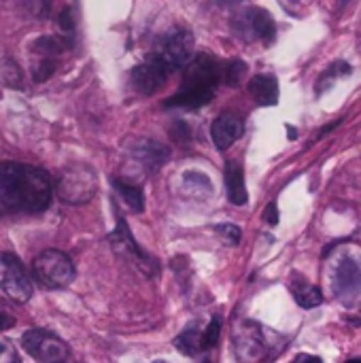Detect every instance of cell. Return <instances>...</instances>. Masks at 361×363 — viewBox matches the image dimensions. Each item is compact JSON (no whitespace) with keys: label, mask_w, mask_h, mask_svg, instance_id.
<instances>
[{"label":"cell","mask_w":361,"mask_h":363,"mask_svg":"<svg viewBox=\"0 0 361 363\" xmlns=\"http://www.w3.org/2000/svg\"><path fill=\"white\" fill-rule=\"evenodd\" d=\"M53 196L51 181L40 168L0 162V204L19 213H43Z\"/></svg>","instance_id":"cell-1"},{"label":"cell","mask_w":361,"mask_h":363,"mask_svg":"<svg viewBox=\"0 0 361 363\" xmlns=\"http://www.w3.org/2000/svg\"><path fill=\"white\" fill-rule=\"evenodd\" d=\"M221 81V70L215 57L211 55H198L187 64L185 79L181 83V89L166 100V108L181 106V108H200L209 104L215 96V89Z\"/></svg>","instance_id":"cell-2"},{"label":"cell","mask_w":361,"mask_h":363,"mask_svg":"<svg viewBox=\"0 0 361 363\" xmlns=\"http://www.w3.org/2000/svg\"><path fill=\"white\" fill-rule=\"evenodd\" d=\"M34 279L47 289H62L74 281V264L62 251H43L32 262Z\"/></svg>","instance_id":"cell-3"},{"label":"cell","mask_w":361,"mask_h":363,"mask_svg":"<svg viewBox=\"0 0 361 363\" xmlns=\"http://www.w3.org/2000/svg\"><path fill=\"white\" fill-rule=\"evenodd\" d=\"M21 349L40 363H68L70 359L68 345L45 330H28L21 336Z\"/></svg>","instance_id":"cell-4"},{"label":"cell","mask_w":361,"mask_h":363,"mask_svg":"<svg viewBox=\"0 0 361 363\" xmlns=\"http://www.w3.org/2000/svg\"><path fill=\"white\" fill-rule=\"evenodd\" d=\"M109 242H111L113 251H115L119 257L128 259V262H130L132 266H136L145 277L157 274V262L136 245V240L132 238V232H130L128 223H126L121 217L117 219V228H115V232L109 236Z\"/></svg>","instance_id":"cell-5"},{"label":"cell","mask_w":361,"mask_h":363,"mask_svg":"<svg viewBox=\"0 0 361 363\" xmlns=\"http://www.w3.org/2000/svg\"><path fill=\"white\" fill-rule=\"evenodd\" d=\"M0 289L17 304H26L32 294V281L13 253H0Z\"/></svg>","instance_id":"cell-6"},{"label":"cell","mask_w":361,"mask_h":363,"mask_svg":"<svg viewBox=\"0 0 361 363\" xmlns=\"http://www.w3.org/2000/svg\"><path fill=\"white\" fill-rule=\"evenodd\" d=\"M96 174L91 168H68L57 181V196L66 204H85L96 194Z\"/></svg>","instance_id":"cell-7"},{"label":"cell","mask_w":361,"mask_h":363,"mask_svg":"<svg viewBox=\"0 0 361 363\" xmlns=\"http://www.w3.org/2000/svg\"><path fill=\"white\" fill-rule=\"evenodd\" d=\"M234 353L240 363H260L266 357V340L262 328L253 321H240L232 334Z\"/></svg>","instance_id":"cell-8"},{"label":"cell","mask_w":361,"mask_h":363,"mask_svg":"<svg viewBox=\"0 0 361 363\" xmlns=\"http://www.w3.org/2000/svg\"><path fill=\"white\" fill-rule=\"evenodd\" d=\"M170 72H172V68L160 55H151L147 62L138 64L132 70L130 79H132V85H134V89L138 94L151 96V94H155L166 83V79H168Z\"/></svg>","instance_id":"cell-9"},{"label":"cell","mask_w":361,"mask_h":363,"mask_svg":"<svg viewBox=\"0 0 361 363\" xmlns=\"http://www.w3.org/2000/svg\"><path fill=\"white\" fill-rule=\"evenodd\" d=\"M155 55H160L172 70L187 66L194 57V34L189 30H174L166 34Z\"/></svg>","instance_id":"cell-10"},{"label":"cell","mask_w":361,"mask_h":363,"mask_svg":"<svg viewBox=\"0 0 361 363\" xmlns=\"http://www.w3.org/2000/svg\"><path fill=\"white\" fill-rule=\"evenodd\" d=\"M332 289L336 296H340L343 300L349 296H355L361 291V264L355 262L353 257H343L336 266L334 272V281H332Z\"/></svg>","instance_id":"cell-11"},{"label":"cell","mask_w":361,"mask_h":363,"mask_svg":"<svg viewBox=\"0 0 361 363\" xmlns=\"http://www.w3.org/2000/svg\"><path fill=\"white\" fill-rule=\"evenodd\" d=\"M240 21H243V28H240L243 34H251V38H260L264 43L274 40L277 26H274V19H272V15L268 11L257 9V6L247 9L240 15Z\"/></svg>","instance_id":"cell-12"},{"label":"cell","mask_w":361,"mask_h":363,"mask_svg":"<svg viewBox=\"0 0 361 363\" xmlns=\"http://www.w3.org/2000/svg\"><path fill=\"white\" fill-rule=\"evenodd\" d=\"M240 134H243V121H240V117H236L232 113L219 115L211 125V138L219 151L230 149L240 138Z\"/></svg>","instance_id":"cell-13"},{"label":"cell","mask_w":361,"mask_h":363,"mask_svg":"<svg viewBox=\"0 0 361 363\" xmlns=\"http://www.w3.org/2000/svg\"><path fill=\"white\" fill-rule=\"evenodd\" d=\"M226 189H228V200L236 206H245L249 200L247 187H245V172L243 166L234 160L226 164Z\"/></svg>","instance_id":"cell-14"},{"label":"cell","mask_w":361,"mask_h":363,"mask_svg":"<svg viewBox=\"0 0 361 363\" xmlns=\"http://www.w3.org/2000/svg\"><path fill=\"white\" fill-rule=\"evenodd\" d=\"M249 91L260 106H274L279 102V83L272 74H257L249 81Z\"/></svg>","instance_id":"cell-15"},{"label":"cell","mask_w":361,"mask_h":363,"mask_svg":"<svg viewBox=\"0 0 361 363\" xmlns=\"http://www.w3.org/2000/svg\"><path fill=\"white\" fill-rule=\"evenodd\" d=\"M132 153H134L140 162H145L149 168H160V166L168 160L170 149H168L166 145L157 143V140L140 138V140H136V143H134Z\"/></svg>","instance_id":"cell-16"},{"label":"cell","mask_w":361,"mask_h":363,"mask_svg":"<svg viewBox=\"0 0 361 363\" xmlns=\"http://www.w3.org/2000/svg\"><path fill=\"white\" fill-rule=\"evenodd\" d=\"M113 187L115 191L123 198V202L136 211V213H143L145 211V194H143V187L136 185V183H130L126 179H113Z\"/></svg>","instance_id":"cell-17"},{"label":"cell","mask_w":361,"mask_h":363,"mask_svg":"<svg viewBox=\"0 0 361 363\" xmlns=\"http://www.w3.org/2000/svg\"><path fill=\"white\" fill-rule=\"evenodd\" d=\"M291 291H294V298L296 302L302 306V308H317L323 304V294L319 287L311 285L309 281L300 279V281H294L291 283Z\"/></svg>","instance_id":"cell-18"},{"label":"cell","mask_w":361,"mask_h":363,"mask_svg":"<svg viewBox=\"0 0 361 363\" xmlns=\"http://www.w3.org/2000/svg\"><path fill=\"white\" fill-rule=\"evenodd\" d=\"M174 345L183 355H196L198 351H202V332H198V321L187 325L185 332L174 338Z\"/></svg>","instance_id":"cell-19"},{"label":"cell","mask_w":361,"mask_h":363,"mask_svg":"<svg viewBox=\"0 0 361 363\" xmlns=\"http://www.w3.org/2000/svg\"><path fill=\"white\" fill-rule=\"evenodd\" d=\"M66 47H68V40H64V38H60V36H51V34L40 36L38 40H34V51L40 53V55H45V57H49V55H60Z\"/></svg>","instance_id":"cell-20"},{"label":"cell","mask_w":361,"mask_h":363,"mask_svg":"<svg viewBox=\"0 0 361 363\" xmlns=\"http://www.w3.org/2000/svg\"><path fill=\"white\" fill-rule=\"evenodd\" d=\"M19 9L32 19H45L49 15L51 0H17Z\"/></svg>","instance_id":"cell-21"},{"label":"cell","mask_w":361,"mask_h":363,"mask_svg":"<svg viewBox=\"0 0 361 363\" xmlns=\"http://www.w3.org/2000/svg\"><path fill=\"white\" fill-rule=\"evenodd\" d=\"M245 74H247V64L240 62V60H234V62H230L228 68L223 70V81H226V85H230V87H238Z\"/></svg>","instance_id":"cell-22"},{"label":"cell","mask_w":361,"mask_h":363,"mask_svg":"<svg viewBox=\"0 0 361 363\" xmlns=\"http://www.w3.org/2000/svg\"><path fill=\"white\" fill-rule=\"evenodd\" d=\"M219 334H221V319L215 315L202 332V349H213L219 340Z\"/></svg>","instance_id":"cell-23"},{"label":"cell","mask_w":361,"mask_h":363,"mask_svg":"<svg viewBox=\"0 0 361 363\" xmlns=\"http://www.w3.org/2000/svg\"><path fill=\"white\" fill-rule=\"evenodd\" d=\"M353 72V66L351 64H347V62H343V60H338V62H334V64H330L326 70H323V74L319 77V85L321 83H326L328 79H338V77H349Z\"/></svg>","instance_id":"cell-24"},{"label":"cell","mask_w":361,"mask_h":363,"mask_svg":"<svg viewBox=\"0 0 361 363\" xmlns=\"http://www.w3.org/2000/svg\"><path fill=\"white\" fill-rule=\"evenodd\" d=\"M183 183H185L187 189H202V191H206V194L213 191L211 179H209L206 174H202V172H185Z\"/></svg>","instance_id":"cell-25"},{"label":"cell","mask_w":361,"mask_h":363,"mask_svg":"<svg viewBox=\"0 0 361 363\" xmlns=\"http://www.w3.org/2000/svg\"><path fill=\"white\" fill-rule=\"evenodd\" d=\"M2 79L9 87H19L21 85V72L15 66V62L4 60V68H2Z\"/></svg>","instance_id":"cell-26"},{"label":"cell","mask_w":361,"mask_h":363,"mask_svg":"<svg viewBox=\"0 0 361 363\" xmlns=\"http://www.w3.org/2000/svg\"><path fill=\"white\" fill-rule=\"evenodd\" d=\"M215 232L226 240V242H230V245H238L240 242V228L238 225H234V223H221V225H217L215 228Z\"/></svg>","instance_id":"cell-27"},{"label":"cell","mask_w":361,"mask_h":363,"mask_svg":"<svg viewBox=\"0 0 361 363\" xmlns=\"http://www.w3.org/2000/svg\"><path fill=\"white\" fill-rule=\"evenodd\" d=\"M53 72H55V62H53L51 57H43V62L34 68L32 77H34L36 83H43V81H47Z\"/></svg>","instance_id":"cell-28"},{"label":"cell","mask_w":361,"mask_h":363,"mask_svg":"<svg viewBox=\"0 0 361 363\" xmlns=\"http://www.w3.org/2000/svg\"><path fill=\"white\" fill-rule=\"evenodd\" d=\"M170 136H172V140L177 143V145H185V143H189V136H191V130H189V125L185 123V121H174L172 123V128H170Z\"/></svg>","instance_id":"cell-29"},{"label":"cell","mask_w":361,"mask_h":363,"mask_svg":"<svg viewBox=\"0 0 361 363\" xmlns=\"http://www.w3.org/2000/svg\"><path fill=\"white\" fill-rule=\"evenodd\" d=\"M0 363H19V355L4 338H0Z\"/></svg>","instance_id":"cell-30"},{"label":"cell","mask_w":361,"mask_h":363,"mask_svg":"<svg viewBox=\"0 0 361 363\" xmlns=\"http://www.w3.org/2000/svg\"><path fill=\"white\" fill-rule=\"evenodd\" d=\"M57 26L62 28V32H72L74 30V17H72V11L66 6V9H62L60 11V17H57Z\"/></svg>","instance_id":"cell-31"},{"label":"cell","mask_w":361,"mask_h":363,"mask_svg":"<svg viewBox=\"0 0 361 363\" xmlns=\"http://www.w3.org/2000/svg\"><path fill=\"white\" fill-rule=\"evenodd\" d=\"M264 219H266V223H270V225H277V223H279V208H277V202H270V204L266 206Z\"/></svg>","instance_id":"cell-32"},{"label":"cell","mask_w":361,"mask_h":363,"mask_svg":"<svg viewBox=\"0 0 361 363\" xmlns=\"http://www.w3.org/2000/svg\"><path fill=\"white\" fill-rule=\"evenodd\" d=\"M13 325H15V319H13V317H9V315H0V332L11 330Z\"/></svg>","instance_id":"cell-33"},{"label":"cell","mask_w":361,"mask_h":363,"mask_svg":"<svg viewBox=\"0 0 361 363\" xmlns=\"http://www.w3.org/2000/svg\"><path fill=\"white\" fill-rule=\"evenodd\" d=\"M291 363H323L319 357H315V355H306V353H302V355H298L296 359Z\"/></svg>","instance_id":"cell-34"},{"label":"cell","mask_w":361,"mask_h":363,"mask_svg":"<svg viewBox=\"0 0 361 363\" xmlns=\"http://www.w3.org/2000/svg\"><path fill=\"white\" fill-rule=\"evenodd\" d=\"M351 323L353 325H361V319H351Z\"/></svg>","instance_id":"cell-35"},{"label":"cell","mask_w":361,"mask_h":363,"mask_svg":"<svg viewBox=\"0 0 361 363\" xmlns=\"http://www.w3.org/2000/svg\"><path fill=\"white\" fill-rule=\"evenodd\" d=\"M347 363H361V359H353V362H347Z\"/></svg>","instance_id":"cell-36"},{"label":"cell","mask_w":361,"mask_h":363,"mask_svg":"<svg viewBox=\"0 0 361 363\" xmlns=\"http://www.w3.org/2000/svg\"><path fill=\"white\" fill-rule=\"evenodd\" d=\"M155 363H164V362H155Z\"/></svg>","instance_id":"cell-37"},{"label":"cell","mask_w":361,"mask_h":363,"mask_svg":"<svg viewBox=\"0 0 361 363\" xmlns=\"http://www.w3.org/2000/svg\"><path fill=\"white\" fill-rule=\"evenodd\" d=\"M206 363H209V362H206Z\"/></svg>","instance_id":"cell-38"}]
</instances>
